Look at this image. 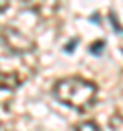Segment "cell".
Here are the masks:
<instances>
[{
    "mask_svg": "<svg viewBox=\"0 0 123 131\" xmlns=\"http://www.w3.org/2000/svg\"><path fill=\"white\" fill-rule=\"evenodd\" d=\"M51 94L59 104H64L76 113H86L88 108H92L96 104L98 86L92 80H86L82 76H68V78L55 80Z\"/></svg>",
    "mask_w": 123,
    "mask_h": 131,
    "instance_id": "obj_1",
    "label": "cell"
},
{
    "mask_svg": "<svg viewBox=\"0 0 123 131\" xmlns=\"http://www.w3.org/2000/svg\"><path fill=\"white\" fill-rule=\"evenodd\" d=\"M2 41H4L6 49H10L12 53H25V51L35 49V41L29 35H25V33H20V31H16L12 27L2 29Z\"/></svg>",
    "mask_w": 123,
    "mask_h": 131,
    "instance_id": "obj_2",
    "label": "cell"
},
{
    "mask_svg": "<svg viewBox=\"0 0 123 131\" xmlns=\"http://www.w3.org/2000/svg\"><path fill=\"white\" fill-rule=\"evenodd\" d=\"M59 0H20V6L39 18H51L59 10Z\"/></svg>",
    "mask_w": 123,
    "mask_h": 131,
    "instance_id": "obj_3",
    "label": "cell"
},
{
    "mask_svg": "<svg viewBox=\"0 0 123 131\" xmlns=\"http://www.w3.org/2000/svg\"><path fill=\"white\" fill-rule=\"evenodd\" d=\"M23 84V80H20V76L18 74H8V72H0V90H4V92H14L18 86Z\"/></svg>",
    "mask_w": 123,
    "mask_h": 131,
    "instance_id": "obj_4",
    "label": "cell"
},
{
    "mask_svg": "<svg viewBox=\"0 0 123 131\" xmlns=\"http://www.w3.org/2000/svg\"><path fill=\"white\" fill-rule=\"evenodd\" d=\"M105 45H107V43H105L102 39H98V41H94V43H92V45L88 47V53H90V55H96V57H98V55H102V51H105Z\"/></svg>",
    "mask_w": 123,
    "mask_h": 131,
    "instance_id": "obj_5",
    "label": "cell"
},
{
    "mask_svg": "<svg viewBox=\"0 0 123 131\" xmlns=\"http://www.w3.org/2000/svg\"><path fill=\"white\" fill-rule=\"evenodd\" d=\"M74 129H82V131L92 129V131H96V129H100V127H98V123H96V121H80V123H76V125H74Z\"/></svg>",
    "mask_w": 123,
    "mask_h": 131,
    "instance_id": "obj_6",
    "label": "cell"
},
{
    "mask_svg": "<svg viewBox=\"0 0 123 131\" xmlns=\"http://www.w3.org/2000/svg\"><path fill=\"white\" fill-rule=\"evenodd\" d=\"M109 18H111V23H113V27H115V31H117V33H121V27L117 25V18H115V14H113V12L109 14Z\"/></svg>",
    "mask_w": 123,
    "mask_h": 131,
    "instance_id": "obj_7",
    "label": "cell"
},
{
    "mask_svg": "<svg viewBox=\"0 0 123 131\" xmlns=\"http://www.w3.org/2000/svg\"><path fill=\"white\" fill-rule=\"evenodd\" d=\"M10 6V0H0V14L6 12V8Z\"/></svg>",
    "mask_w": 123,
    "mask_h": 131,
    "instance_id": "obj_8",
    "label": "cell"
},
{
    "mask_svg": "<svg viewBox=\"0 0 123 131\" xmlns=\"http://www.w3.org/2000/svg\"><path fill=\"white\" fill-rule=\"evenodd\" d=\"M76 43H78V39H74V41H70V43H68V45H66V53H70V51H72V49H76V47H74V45H76Z\"/></svg>",
    "mask_w": 123,
    "mask_h": 131,
    "instance_id": "obj_9",
    "label": "cell"
},
{
    "mask_svg": "<svg viewBox=\"0 0 123 131\" xmlns=\"http://www.w3.org/2000/svg\"><path fill=\"white\" fill-rule=\"evenodd\" d=\"M121 51H123V47H121Z\"/></svg>",
    "mask_w": 123,
    "mask_h": 131,
    "instance_id": "obj_10",
    "label": "cell"
}]
</instances>
